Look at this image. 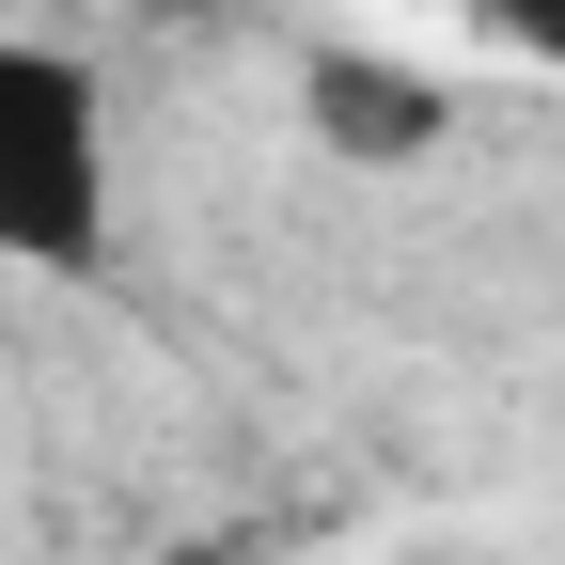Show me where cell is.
<instances>
[{"label": "cell", "instance_id": "cell-4", "mask_svg": "<svg viewBox=\"0 0 565 565\" xmlns=\"http://www.w3.org/2000/svg\"><path fill=\"white\" fill-rule=\"evenodd\" d=\"M141 565H267V550H252V534H158Z\"/></svg>", "mask_w": 565, "mask_h": 565}, {"label": "cell", "instance_id": "cell-5", "mask_svg": "<svg viewBox=\"0 0 565 565\" xmlns=\"http://www.w3.org/2000/svg\"><path fill=\"white\" fill-rule=\"evenodd\" d=\"M141 17H173V32H204V17H236V0H141Z\"/></svg>", "mask_w": 565, "mask_h": 565}, {"label": "cell", "instance_id": "cell-1", "mask_svg": "<svg viewBox=\"0 0 565 565\" xmlns=\"http://www.w3.org/2000/svg\"><path fill=\"white\" fill-rule=\"evenodd\" d=\"M126 221L110 158V79L63 32H0V267L17 282H95Z\"/></svg>", "mask_w": 565, "mask_h": 565}, {"label": "cell", "instance_id": "cell-3", "mask_svg": "<svg viewBox=\"0 0 565 565\" xmlns=\"http://www.w3.org/2000/svg\"><path fill=\"white\" fill-rule=\"evenodd\" d=\"M471 17H487V32H519V47H550V63H565V0H471Z\"/></svg>", "mask_w": 565, "mask_h": 565}, {"label": "cell", "instance_id": "cell-2", "mask_svg": "<svg viewBox=\"0 0 565 565\" xmlns=\"http://www.w3.org/2000/svg\"><path fill=\"white\" fill-rule=\"evenodd\" d=\"M299 110H315L330 158H424V141L456 126V95L424 79V63H393V47H330L315 79H299Z\"/></svg>", "mask_w": 565, "mask_h": 565}]
</instances>
